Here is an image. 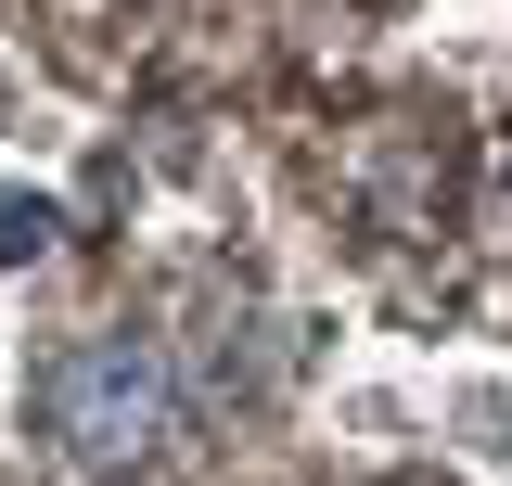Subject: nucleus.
<instances>
[{
    "label": "nucleus",
    "instance_id": "2",
    "mask_svg": "<svg viewBox=\"0 0 512 486\" xmlns=\"http://www.w3.org/2000/svg\"><path fill=\"white\" fill-rule=\"evenodd\" d=\"M436 435L474 461V474L512 486V371H448L436 384Z\"/></svg>",
    "mask_w": 512,
    "mask_h": 486
},
{
    "label": "nucleus",
    "instance_id": "3",
    "mask_svg": "<svg viewBox=\"0 0 512 486\" xmlns=\"http://www.w3.org/2000/svg\"><path fill=\"white\" fill-rule=\"evenodd\" d=\"M52 243H64V205H52V192H0V269H39Z\"/></svg>",
    "mask_w": 512,
    "mask_h": 486
},
{
    "label": "nucleus",
    "instance_id": "1",
    "mask_svg": "<svg viewBox=\"0 0 512 486\" xmlns=\"http://www.w3.org/2000/svg\"><path fill=\"white\" fill-rule=\"evenodd\" d=\"M26 410L52 435V461L77 474H141L167 435H180V371L154 359L141 333H64L39 384H26Z\"/></svg>",
    "mask_w": 512,
    "mask_h": 486
},
{
    "label": "nucleus",
    "instance_id": "4",
    "mask_svg": "<svg viewBox=\"0 0 512 486\" xmlns=\"http://www.w3.org/2000/svg\"><path fill=\"white\" fill-rule=\"evenodd\" d=\"M13 141H52V103H39L13 64H0V154H13Z\"/></svg>",
    "mask_w": 512,
    "mask_h": 486
}]
</instances>
